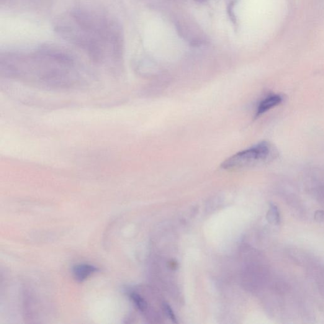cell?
Instances as JSON below:
<instances>
[{
	"label": "cell",
	"mask_w": 324,
	"mask_h": 324,
	"mask_svg": "<svg viewBox=\"0 0 324 324\" xmlns=\"http://www.w3.org/2000/svg\"><path fill=\"white\" fill-rule=\"evenodd\" d=\"M73 60L60 53L50 64H28L5 62L2 73L31 86L43 89H66L80 83V78L74 73Z\"/></svg>",
	"instance_id": "1"
},
{
	"label": "cell",
	"mask_w": 324,
	"mask_h": 324,
	"mask_svg": "<svg viewBox=\"0 0 324 324\" xmlns=\"http://www.w3.org/2000/svg\"><path fill=\"white\" fill-rule=\"evenodd\" d=\"M278 155V151L272 144L262 141L253 147L231 156L221 164V168L228 171L249 168L268 164Z\"/></svg>",
	"instance_id": "2"
},
{
	"label": "cell",
	"mask_w": 324,
	"mask_h": 324,
	"mask_svg": "<svg viewBox=\"0 0 324 324\" xmlns=\"http://www.w3.org/2000/svg\"><path fill=\"white\" fill-rule=\"evenodd\" d=\"M284 98L282 95L279 94H269L260 103L257 107L255 118L261 116L265 113L273 108L278 106L283 102Z\"/></svg>",
	"instance_id": "3"
},
{
	"label": "cell",
	"mask_w": 324,
	"mask_h": 324,
	"mask_svg": "<svg viewBox=\"0 0 324 324\" xmlns=\"http://www.w3.org/2000/svg\"><path fill=\"white\" fill-rule=\"evenodd\" d=\"M97 267L90 264H79L73 269V275L76 281L82 282L98 271Z\"/></svg>",
	"instance_id": "4"
},
{
	"label": "cell",
	"mask_w": 324,
	"mask_h": 324,
	"mask_svg": "<svg viewBox=\"0 0 324 324\" xmlns=\"http://www.w3.org/2000/svg\"><path fill=\"white\" fill-rule=\"evenodd\" d=\"M267 218L272 224L278 225L281 222V215L277 206L272 204L270 205Z\"/></svg>",
	"instance_id": "5"
},
{
	"label": "cell",
	"mask_w": 324,
	"mask_h": 324,
	"mask_svg": "<svg viewBox=\"0 0 324 324\" xmlns=\"http://www.w3.org/2000/svg\"><path fill=\"white\" fill-rule=\"evenodd\" d=\"M129 296L131 300L136 306V307L141 311V312H145L147 310L148 304L144 298L136 292H131Z\"/></svg>",
	"instance_id": "6"
},
{
	"label": "cell",
	"mask_w": 324,
	"mask_h": 324,
	"mask_svg": "<svg viewBox=\"0 0 324 324\" xmlns=\"http://www.w3.org/2000/svg\"><path fill=\"white\" fill-rule=\"evenodd\" d=\"M164 310L165 312L166 313V315L168 316V317L171 319L172 322L174 323H177V320L176 316H175L173 310H172V308L167 303H164Z\"/></svg>",
	"instance_id": "7"
},
{
	"label": "cell",
	"mask_w": 324,
	"mask_h": 324,
	"mask_svg": "<svg viewBox=\"0 0 324 324\" xmlns=\"http://www.w3.org/2000/svg\"><path fill=\"white\" fill-rule=\"evenodd\" d=\"M236 4V1H232L230 2L228 7V13L229 16H230L231 21L233 22L234 24H236V18L234 12V7Z\"/></svg>",
	"instance_id": "8"
},
{
	"label": "cell",
	"mask_w": 324,
	"mask_h": 324,
	"mask_svg": "<svg viewBox=\"0 0 324 324\" xmlns=\"http://www.w3.org/2000/svg\"><path fill=\"white\" fill-rule=\"evenodd\" d=\"M314 218L317 222H323L324 220V211L318 210L315 212Z\"/></svg>",
	"instance_id": "9"
},
{
	"label": "cell",
	"mask_w": 324,
	"mask_h": 324,
	"mask_svg": "<svg viewBox=\"0 0 324 324\" xmlns=\"http://www.w3.org/2000/svg\"><path fill=\"white\" fill-rule=\"evenodd\" d=\"M203 43H204L203 40L197 38V39L192 40L190 42V45L192 46H199L202 45Z\"/></svg>",
	"instance_id": "10"
},
{
	"label": "cell",
	"mask_w": 324,
	"mask_h": 324,
	"mask_svg": "<svg viewBox=\"0 0 324 324\" xmlns=\"http://www.w3.org/2000/svg\"><path fill=\"white\" fill-rule=\"evenodd\" d=\"M207 0H195V2L198 3H200V4H203V3H205L207 2Z\"/></svg>",
	"instance_id": "11"
}]
</instances>
